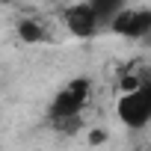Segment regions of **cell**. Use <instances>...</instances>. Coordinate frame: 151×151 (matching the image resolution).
I'll use <instances>...</instances> for the list:
<instances>
[{
	"instance_id": "1",
	"label": "cell",
	"mask_w": 151,
	"mask_h": 151,
	"mask_svg": "<svg viewBox=\"0 0 151 151\" xmlns=\"http://www.w3.org/2000/svg\"><path fill=\"white\" fill-rule=\"evenodd\" d=\"M92 98V80L89 77H74L71 83H65L50 110H47V119L50 124L59 130V133H74L83 127V113H86V104Z\"/></svg>"
},
{
	"instance_id": "5",
	"label": "cell",
	"mask_w": 151,
	"mask_h": 151,
	"mask_svg": "<svg viewBox=\"0 0 151 151\" xmlns=\"http://www.w3.org/2000/svg\"><path fill=\"white\" fill-rule=\"evenodd\" d=\"M15 33L24 45H42L47 42V27L42 24V18H21L15 24Z\"/></svg>"
},
{
	"instance_id": "8",
	"label": "cell",
	"mask_w": 151,
	"mask_h": 151,
	"mask_svg": "<svg viewBox=\"0 0 151 151\" xmlns=\"http://www.w3.org/2000/svg\"><path fill=\"white\" fill-rule=\"evenodd\" d=\"M0 3H9V0H0Z\"/></svg>"
},
{
	"instance_id": "4",
	"label": "cell",
	"mask_w": 151,
	"mask_h": 151,
	"mask_svg": "<svg viewBox=\"0 0 151 151\" xmlns=\"http://www.w3.org/2000/svg\"><path fill=\"white\" fill-rule=\"evenodd\" d=\"M62 24L68 27V33L74 39H92L104 21H101L98 9L89 3V0H77V3H68L62 9Z\"/></svg>"
},
{
	"instance_id": "7",
	"label": "cell",
	"mask_w": 151,
	"mask_h": 151,
	"mask_svg": "<svg viewBox=\"0 0 151 151\" xmlns=\"http://www.w3.org/2000/svg\"><path fill=\"white\" fill-rule=\"evenodd\" d=\"M86 142H89V145H101V142H107V130H101V127H92V130L86 133Z\"/></svg>"
},
{
	"instance_id": "2",
	"label": "cell",
	"mask_w": 151,
	"mask_h": 151,
	"mask_svg": "<svg viewBox=\"0 0 151 151\" xmlns=\"http://www.w3.org/2000/svg\"><path fill=\"white\" fill-rule=\"evenodd\" d=\"M116 116H119L122 124L130 127V130H139V127H145V124L151 122V77H148L139 89L119 95V101H116Z\"/></svg>"
},
{
	"instance_id": "6",
	"label": "cell",
	"mask_w": 151,
	"mask_h": 151,
	"mask_svg": "<svg viewBox=\"0 0 151 151\" xmlns=\"http://www.w3.org/2000/svg\"><path fill=\"white\" fill-rule=\"evenodd\" d=\"M89 3L98 9V15H101V21H110L122 6H124V0H89Z\"/></svg>"
},
{
	"instance_id": "3",
	"label": "cell",
	"mask_w": 151,
	"mask_h": 151,
	"mask_svg": "<svg viewBox=\"0 0 151 151\" xmlns=\"http://www.w3.org/2000/svg\"><path fill=\"white\" fill-rule=\"evenodd\" d=\"M110 33L127 42H139L145 36H151V9L145 6H122L110 21H107Z\"/></svg>"
}]
</instances>
